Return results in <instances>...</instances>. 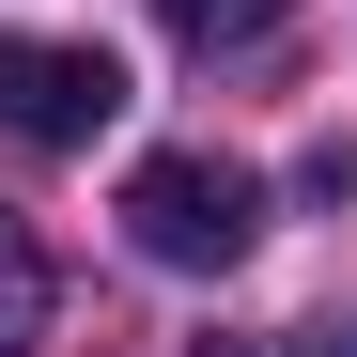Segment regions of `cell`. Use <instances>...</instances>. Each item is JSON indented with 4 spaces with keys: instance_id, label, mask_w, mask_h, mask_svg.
I'll list each match as a JSON object with an SVG mask.
<instances>
[{
    "instance_id": "cell-6",
    "label": "cell",
    "mask_w": 357,
    "mask_h": 357,
    "mask_svg": "<svg viewBox=\"0 0 357 357\" xmlns=\"http://www.w3.org/2000/svg\"><path fill=\"white\" fill-rule=\"evenodd\" d=\"M311 357H357V326H326V342H311Z\"/></svg>"
},
{
    "instance_id": "cell-1",
    "label": "cell",
    "mask_w": 357,
    "mask_h": 357,
    "mask_svg": "<svg viewBox=\"0 0 357 357\" xmlns=\"http://www.w3.org/2000/svg\"><path fill=\"white\" fill-rule=\"evenodd\" d=\"M125 233H140V264H171V280H218V264H249L264 187H249L233 155H140V171H125Z\"/></svg>"
},
{
    "instance_id": "cell-5",
    "label": "cell",
    "mask_w": 357,
    "mask_h": 357,
    "mask_svg": "<svg viewBox=\"0 0 357 357\" xmlns=\"http://www.w3.org/2000/svg\"><path fill=\"white\" fill-rule=\"evenodd\" d=\"M187 357H280V342H187Z\"/></svg>"
},
{
    "instance_id": "cell-2",
    "label": "cell",
    "mask_w": 357,
    "mask_h": 357,
    "mask_svg": "<svg viewBox=\"0 0 357 357\" xmlns=\"http://www.w3.org/2000/svg\"><path fill=\"white\" fill-rule=\"evenodd\" d=\"M0 125L47 140V155H78V140L125 125V63L78 47V31H0Z\"/></svg>"
},
{
    "instance_id": "cell-4",
    "label": "cell",
    "mask_w": 357,
    "mask_h": 357,
    "mask_svg": "<svg viewBox=\"0 0 357 357\" xmlns=\"http://www.w3.org/2000/svg\"><path fill=\"white\" fill-rule=\"evenodd\" d=\"M155 16H171V31H187V47H249L264 16H295V0H155Z\"/></svg>"
},
{
    "instance_id": "cell-3",
    "label": "cell",
    "mask_w": 357,
    "mask_h": 357,
    "mask_svg": "<svg viewBox=\"0 0 357 357\" xmlns=\"http://www.w3.org/2000/svg\"><path fill=\"white\" fill-rule=\"evenodd\" d=\"M31 326H47V249L0 218V357H31Z\"/></svg>"
}]
</instances>
